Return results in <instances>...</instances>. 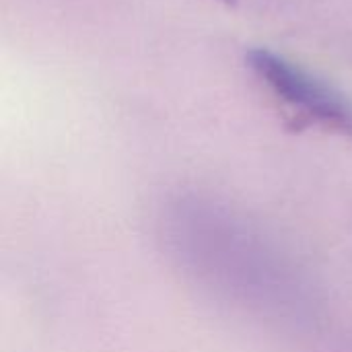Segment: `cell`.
I'll use <instances>...</instances> for the list:
<instances>
[{
    "mask_svg": "<svg viewBox=\"0 0 352 352\" xmlns=\"http://www.w3.org/2000/svg\"><path fill=\"white\" fill-rule=\"evenodd\" d=\"M161 235L177 268L212 297L270 322L311 318L314 291L305 272L245 214L184 196L167 204Z\"/></svg>",
    "mask_w": 352,
    "mask_h": 352,
    "instance_id": "cell-1",
    "label": "cell"
},
{
    "mask_svg": "<svg viewBox=\"0 0 352 352\" xmlns=\"http://www.w3.org/2000/svg\"><path fill=\"white\" fill-rule=\"evenodd\" d=\"M248 62L270 91L297 111V116L328 130L352 134V101L342 91L266 47L252 50Z\"/></svg>",
    "mask_w": 352,
    "mask_h": 352,
    "instance_id": "cell-2",
    "label": "cell"
}]
</instances>
